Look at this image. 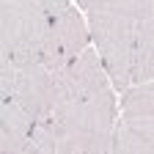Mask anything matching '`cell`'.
Here are the masks:
<instances>
[{
  "instance_id": "4",
  "label": "cell",
  "mask_w": 154,
  "mask_h": 154,
  "mask_svg": "<svg viewBox=\"0 0 154 154\" xmlns=\"http://www.w3.org/2000/svg\"><path fill=\"white\" fill-rule=\"evenodd\" d=\"M83 8H66L63 14L50 17V30H47V42L42 50V63L52 72H61L69 61H74L83 50H88L91 42V28L88 19L80 14Z\"/></svg>"
},
{
  "instance_id": "3",
  "label": "cell",
  "mask_w": 154,
  "mask_h": 154,
  "mask_svg": "<svg viewBox=\"0 0 154 154\" xmlns=\"http://www.w3.org/2000/svg\"><path fill=\"white\" fill-rule=\"evenodd\" d=\"M50 14L36 0H0V52L17 63L42 61Z\"/></svg>"
},
{
  "instance_id": "13",
  "label": "cell",
  "mask_w": 154,
  "mask_h": 154,
  "mask_svg": "<svg viewBox=\"0 0 154 154\" xmlns=\"http://www.w3.org/2000/svg\"><path fill=\"white\" fill-rule=\"evenodd\" d=\"M14 85H17V61L8 52H0V99L14 96Z\"/></svg>"
},
{
  "instance_id": "9",
  "label": "cell",
  "mask_w": 154,
  "mask_h": 154,
  "mask_svg": "<svg viewBox=\"0 0 154 154\" xmlns=\"http://www.w3.org/2000/svg\"><path fill=\"white\" fill-rule=\"evenodd\" d=\"M154 80V17L135 22V83Z\"/></svg>"
},
{
  "instance_id": "6",
  "label": "cell",
  "mask_w": 154,
  "mask_h": 154,
  "mask_svg": "<svg viewBox=\"0 0 154 154\" xmlns=\"http://www.w3.org/2000/svg\"><path fill=\"white\" fill-rule=\"evenodd\" d=\"M14 99L33 116V121H42V119H47V116H52V110L58 105L55 72L47 69L42 61H22V63H17Z\"/></svg>"
},
{
  "instance_id": "14",
  "label": "cell",
  "mask_w": 154,
  "mask_h": 154,
  "mask_svg": "<svg viewBox=\"0 0 154 154\" xmlns=\"http://www.w3.org/2000/svg\"><path fill=\"white\" fill-rule=\"evenodd\" d=\"M38 6H42L50 17H58V14H63L66 8H72V0H36Z\"/></svg>"
},
{
  "instance_id": "10",
  "label": "cell",
  "mask_w": 154,
  "mask_h": 154,
  "mask_svg": "<svg viewBox=\"0 0 154 154\" xmlns=\"http://www.w3.org/2000/svg\"><path fill=\"white\" fill-rule=\"evenodd\" d=\"M91 8L124 17V19H132V22H140V19L154 17V0H94Z\"/></svg>"
},
{
  "instance_id": "7",
  "label": "cell",
  "mask_w": 154,
  "mask_h": 154,
  "mask_svg": "<svg viewBox=\"0 0 154 154\" xmlns=\"http://www.w3.org/2000/svg\"><path fill=\"white\" fill-rule=\"evenodd\" d=\"M33 124H36L33 116L14 96L0 99V149L3 154H25Z\"/></svg>"
},
{
  "instance_id": "5",
  "label": "cell",
  "mask_w": 154,
  "mask_h": 154,
  "mask_svg": "<svg viewBox=\"0 0 154 154\" xmlns=\"http://www.w3.org/2000/svg\"><path fill=\"white\" fill-rule=\"evenodd\" d=\"M55 83H58V102L88 99V96L105 94V91L113 88L110 77H107V69L102 63L99 52H96V47L83 50L61 72H55Z\"/></svg>"
},
{
  "instance_id": "2",
  "label": "cell",
  "mask_w": 154,
  "mask_h": 154,
  "mask_svg": "<svg viewBox=\"0 0 154 154\" xmlns=\"http://www.w3.org/2000/svg\"><path fill=\"white\" fill-rule=\"evenodd\" d=\"M91 42L99 52L113 88L124 94L135 85V22L105 11H85Z\"/></svg>"
},
{
  "instance_id": "1",
  "label": "cell",
  "mask_w": 154,
  "mask_h": 154,
  "mask_svg": "<svg viewBox=\"0 0 154 154\" xmlns=\"http://www.w3.org/2000/svg\"><path fill=\"white\" fill-rule=\"evenodd\" d=\"M58 154H105L113 151L116 96L113 88L88 99L58 102L52 110Z\"/></svg>"
},
{
  "instance_id": "12",
  "label": "cell",
  "mask_w": 154,
  "mask_h": 154,
  "mask_svg": "<svg viewBox=\"0 0 154 154\" xmlns=\"http://www.w3.org/2000/svg\"><path fill=\"white\" fill-rule=\"evenodd\" d=\"M25 154H58V135H55L52 116H47V119L33 124V132L28 138Z\"/></svg>"
},
{
  "instance_id": "11",
  "label": "cell",
  "mask_w": 154,
  "mask_h": 154,
  "mask_svg": "<svg viewBox=\"0 0 154 154\" xmlns=\"http://www.w3.org/2000/svg\"><path fill=\"white\" fill-rule=\"evenodd\" d=\"M121 116H154V80L135 83L121 94Z\"/></svg>"
},
{
  "instance_id": "8",
  "label": "cell",
  "mask_w": 154,
  "mask_h": 154,
  "mask_svg": "<svg viewBox=\"0 0 154 154\" xmlns=\"http://www.w3.org/2000/svg\"><path fill=\"white\" fill-rule=\"evenodd\" d=\"M116 154H154V116H121L113 135Z\"/></svg>"
}]
</instances>
